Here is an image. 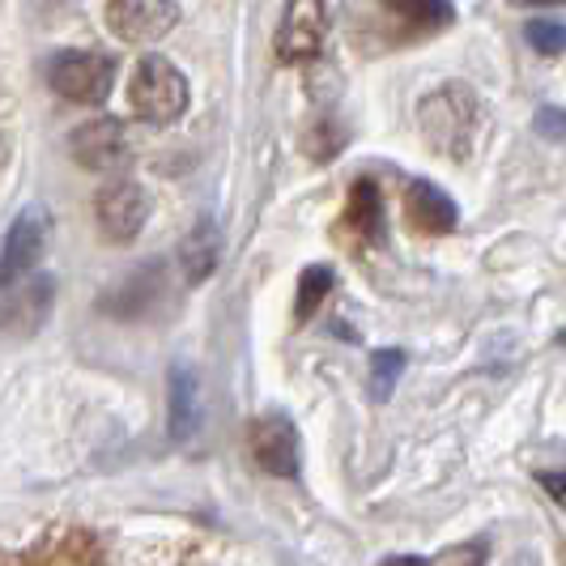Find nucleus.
I'll return each instance as SVG.
<instances>
[{"label":"nucleus","mask_w":566,"mask_h":566,"mask_svg":"<svg viewBox=\"0 0 566 566\" xmlns=\"http://www.w3.org/2000/svg\"><path fill=\"white\" fill-rule=\"evenodd\" d=\"M418 128L430 149H439L443 158H469L478 133H482V103L469 85H439L434 94H426L418 103Z\"/></svg>","instance_id":"nucleus-1"},{"label":"nucleus","mask_w":566,"mask_h":566,"mask_svg":"<svg viewBox=\"0 0 566 566\" xmlns=\"http://www.w3.org/2000/svg\"><path fill=\"white\" fill-rule=\"evenodd\" d=\"M188 77L179 73V64L167 56H142L133 69V85H128V103L142 115L145 124H175L188 112Z\"/></svg>","instance_id":"nucleus-2"},{"label":"nucleus","mask_w":566,"mask_h":566,"mask_svg":"<svg viewBox=\"0 0 566 566\" xmlns=\"http://www.w3.org/2000/svg\"><path fill=\"white\" fill-rule=\"evenodd\" d=\"M48 85L69 103H103L115 85V60L103 52H60L48 64Z\"/></svg>","instance_id":"nucleus-3"},{"label":"nucleus","mask_w":566,"mask_h":566,"mask_svg":"<svg viewBox=\"0 0 566 566\" xmlns=\"http://www.w3.org/2000/svg\"><path fill=\"white\" fill-rule=\"evenodd\" d=\"M48 239H52V213H48L43 200H34V205H27L13 218V227H9L4 243H0V277L13 285L22 282V277H30V273H39V260L48 252Z\"/></svg>","instance_id":"nucleus-4"},{"label":"nucleus","mask_w":566,"mask_h":566,"mask_svg":"<svg viewBox=\"0 0 566 566\" xmlns=\"http://www.w3.org/2000/svg\"><path fill=\"white\" fill-rule=\"evenodd\" d=\"M94 222L107 243H133L149 222V192L133 179H112L94 197Z\"/></svg>","instance_id":"nucleus-5"},{"label":"nucleus","mask_w":566,"mask_h":566,"mask_svg":"<svg viewBox=\"0 0 566 566\" xmlns=\"http://www.w3.org/2000/svg\"><path fill=\"white\" fill-rule=\"evenodd\" d=\"M328 27H333L328 0H290L282 13V27H277V60L282 64L315 60L328 43Z\"/></svg>","instance_id":"nucleus-6"},{"label":"nucleus","mask_w":566,"mask_h":566,"mask_svg":"<svg viewBox=\"0 0 566 566\" xmlns=\"http://www.w3.org/2000/svg\"><path fill=\"white\" fill-rule=\"evenodd\" d=\"M69 154L77 158V167L115 175V170H124L133 163V137H128V128L119 119L98 115V119H85L82 128H73Z\"/></svg>","instance_id":"nucleus-7"},{"label":"nucleus","mask_w":566,"mask_h":566,"mask_svg":"<svg viewBox=\"0 0 566 566\" xmlns=\"http://www.w3.org/2000/svg\"><path fill=\"white\" fill-rule=\"evenodd\" d=\"M179 22L175 0H107V27L124 43H158Z\"/></svg>","instance_id":"nucleus-8"},{"label":"nucleus","mask_w":566,"mask_h":566,"mask_svg":"<svg viewBox=\"0 0 566 566\" xmlns=\"http://www.w3.org/2000/svg\"><path fill=\"white\" fill-rule=\"evenodd\" d=\"M248 448H252V460L273 473V478H298V430L285 413H264L252 422V434H248Z\"/></svg>","instance_id":"nucleus-9"},{"label":"nucleus","mask_w":566,"mask_h":566,"mask_svg":"<svg viewBox=\"0 0 566 566\" xmlns=\"http://www.w3.org/2000/svg\"><path fill=\"white\" fill-rule=\"evenodd\" d=\"M52 303H56V282L48 273H30V277L4 290L0 324H9L18 333H39L48 324V315H52Z\"/></svg>","instance_id":"nucleus-10"},{"label":"nucleus","mask_w":566,"mask_h":566,"mask_svg":"<svg viewBox=\"0 0 566 566\" xmlns=\"http://www.w3.org/2000/svg\"><path fill=\"white\" fill-rule=\"evenodd\" d=\"M200 422H205V409H200V375L188 363H175L167 379V426L170 439L179 448H188L200 434Z\"/></svg>","instance_id":"nucleus-11"},{"label":"nucleus","mask_w":566,"mask_h":566,"mask_svg":"<svg viewBox=\"0 0 566 566\" xmlns=\"http://www.w3.org/2000/svg\"><path fill=\"white\" fill-rule=\"evenodd\" d=\"M405 222L413 230H422V234H448L460 222V209H455V200L443 188L413 179L405 188Z\"/></svg>","instance_id":"nucleus-12"},{"label":"nucleus","mask_w":566,"mask_h":566,"mask_svg":"<svg viewBox=\"0 0 566 566\" xmlns=\"http://www.w3.org/2000/svg\"><path fill=\"white\" fill-rule=\"evenodd\" d=\"M163 294H167V285H163V264H145V269H137L133 277H124V282L103 298V312L115 315V319H137V315L149 312Z\"/></svg>","instance_id":"nucleus-13"},{"label":"nucleus","mask_w":566,"mask_h":566,"mask_svg":"<svg viewBox=\"0 0 566 566\" xmlns=\"http://www.w3.org/2000/svg\"><path fill=\"white\" fill-rule=\"evenodd\" d=\"M388 22H397L405 39H426L455 22L452 0H375Z\"/></svg>","instance_id":"nucleus-14"},{"label":"nucleus","mask_w":566,"mask_h":566,"mask_svg":"<svg viewBox=\"0 0 566 566\" xmlns=\"http://www.w3.org/2000/svg\"><path fill=\"white\" fill-rule=\"evenodd\" d=\"M218 264H222V230L213 227V222H197V227L188 230V239L179 243V273H184V282H209L218 273Z\"/></svg>","instance_id":"nucleus-15"},{"label":"nucleus","mask_w":566,"mask_h":566,"mask_svg":"<svg viewBox=\"0 0 566 566\" xmlns=\"http://www.w3.org/2000/svg\"><path fill=\"white\" fill-rule=\"evenodd\" d=\"M340 227L349 230L354 239H363V243H375V239H379V227H384V200H379V188H375L370 179H358V184L349 188V205H345Z\"/></svg>","instance_id":"nucleus-16"},{"label":"nucleus","mask_w":566,"mask_h":566,"mask_svg":"<svg viewBox=\"0 0 566 566\" xmlns=\"http://www.w3.org/2000/svg\"><path fill=\"white\" fill-rule=\"evenodd\" d=\"M328 294H333V269H324V264L303 269V277H298V303H294V315H298V319H312Z\"/></svg>","instance_id":"nucleus-17"},{"label":"nucleus","mask_w":566,"mask_h":566,"mask_svg":"<svg viewBox=\"0 0 566 566\" xmlns=\"http://www.w3.org/2000/svg\"><path fill=\"white\" fill-rule=\"evenodd\" d=\"M400 370H405V354H400V349H379V354H370V397L375 400L392 397Z\"/></svg>","instance_id":"nucleus-18"},{"label":"nucleus","mask_w":566,"mask_h":566,"mask_svg":"<svg viewBox=\"0 0 566 566\" xmlns=\"http://www.w3.org/2000/svg\"><path fill=\"white\" fill-rule=\"evenodd\" d=\"M524 39H528V48H533L537 56H563L566 52V27L554 22V18H533V22L524 27Z\"/></svg>","instance_id":"nucleus-19"},{"label":"nucleus","mask_w":566,"mask_h":566,"mask_svg":"<svg viewBox=\"0 0 566 566\" xmlns=\"http://www.w3.org/2000/svg\"><path fill=\"white\" fill-rule=\"evenodd\" d=\"M439 566H485V545L482 541H464V545L448 549V554L439 558Z\"/></svg>","instance_id":"nucleus-20"},{"label":"nucleus","mask_w":566,"mask_h":566,"mask_svg":"<svg viewBox=\"0 0 566 566\" xmlns=\"http://www.w3.org/2000/svg\"><path fill=\"white\" fill-rule=\"evenodd\" d=\"M537 133L554 137V142H563V137H566V112H558V107H541V112H537Z\"/></svg>","instance_id":"nucleus-21"},{"label":"nucleus","mask_w":566,"mask_h":566,"mask_svg":"<svg viewBox=\"0 0 566 566\" xmlns=\"http://www.w3.org/2000/svg\"><path fill=\"white\" fill-rule=\"evenodd\" d=\"M537 482L545 485V490H549V494H554V499L566 507V473H537Z\"/></svg>","instance_id":"nucleus-22"},{"label":"nucleus","mask_w":566,"mask_h":566,"mask_svg":"<svg viewBox=\"0 0 566 566\" xmlns=\"http://www.w3.org/2000/svg\"><path fill=\"white\" fill-rule=\"evenodd\" d=\"M384 566H426L422 558H388Z\"/></svg>","instance_id":"nucleus-23"},{"label":"nucleus","mask_w":566,"mask_h":566,"mask_svg":"<svg viewBox=\"0 0 566 566\" xmlns=\"http://www.w3.org/2000/svg\"><path fill=\"white\" fill-rule=\"evenodd\" d=\"M9 566H43V549H39V558H22V563H9Z\"/></svg>","instance_id":"nucleus-24"},{"label":"nucleus","mask_w":566,"mask_h":566,"mask_svg":"<svg viewBox=\"0 0 566 566\" xmlns=\"http://www.w3.org/2000/svg\"><path fill=\"white\" fill-rule=\"evenodd\" d=\"M511 4H566V0H511Z\"/></svg>","instance_id":"nucleus-25"},{"label":"nucleus","mask_w":566,"mask_h":566,"mask_svg":"<svg viewBox=\"0 0 566 566\" xmlns=\"http://www.w3.org/2000/svg\"><path fill=\"white\" fill-rule=\"evenodd\" d=\"M4 290H9V282H4V277H0V303H4Z\"/></svg>","instance_id":"nucleus-26"},{"label":"nucleus","mask_w":566,"mask_h":566,"mask_svg":"<svg viewBox=\"0 0 566 566\" xmlns=\"http://www.w3.org/2000/svg\"><path fill=\"white\" fill-rule=\"evenodd\" d=\"M0 163H4V137H0Z\"/></svg>","instance_id":"nucleus-27"}]
</instances>
